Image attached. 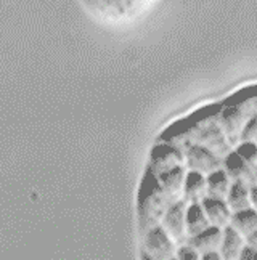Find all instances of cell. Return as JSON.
Returning <instances> with one entry per match:
<instances>
[{
	"mask_svg": "<svg viewBox=\"0 0 257 260\" xmlns=\"http://www.w3.org/2000/svg\"><path fill=\"white\" fill-rule=\"evenodd\" d=\"M159 0H79L97 24L108 29L132 26L145 18Z\"/></svg>",
	"mask_w": 257,
	"mask_h": 260,
	"instance_id": "6da1fadb",
	"label": "cell"
},
{
	"mask_svg": "<svg viewBox=\"0 0 257 260\" xmlns=\"http://www.w3.org/2000/svg\"><path fill=\"white\" fill-rule=\"evenodd\" d=\"M171 204V199L166 196L161 185L157 183L156 175L146 171L137 198V215L140 232L146 233L148 230L159 226Z\"/></svg>",
	"mask_w": 257,
	"mask_h": 260,
	"instance_id": "7a4b0ae2",
	"label": "cell"
},
{
	"mask_svg": "<svg viewBox=\"0 0 257 260\" xmlns=\"http://www.w3.org/2000/svg\"><path fill=\"white\" fill-rule=\"evenodd\" d=\"M177 246L169 238L164 230L159 226H154L143 233L142 243V255L150 260H172L177 257Z\"/></svg>",
	"mask_w": 257,
	"mask_h": 260,
	"instance_id": "3957f363",
	"label": "cell"
},
{
	"mask_svg": "<svg viewBox=\"0 0 257 260\" xmlns=\"http://www.w3.org/2000/svg\"><path fill=\"white\" fill-rule=\"evenodd\" d=\"M175 167H185V156L175 145L161 143L154 146L150 157V167L148 171L154 175L169 172Z\"/></svg>",
	"mask_w": 257,
	"mask_h": 260,
	"instance_id": "277c9868",
	"label": "cell"
},
{
	"mask_svg": "<svg viewBox=\"0 0 257 260\" xmlns=\"http://www.w3.org/2000/svg\"><path fill=\"white\" fill-rule=\"evenodd\" d=\"M185 211H186V203L177 201L167 209V212L161 222V228L169 235V238L179 247L188 243V235H186V225H185Z\"/></svg>",
	"mask_w": 257,
	"mask_h": 260,
	"instance_id": "5b68a950",
	"label": "cell"
},
{
	"mask_svg": "<svg viewBox=\"0 0 257 260\" xmlns=\"http://www.w3.org/2000/svg\"><path fill=\"white\" fill-rule=\"evenodd\" d=\"M185 167H188V171L198 172L203 175H209L214 171L222 169L220 157H217L209 149L200 145H191L185 151Z\"/></svg>",
	"mask_w": 257,
	"mask_h": 260,
	"instance_id": "8992f818",
	"label": "cell"
},
{
	"mask_svg": "<svg viewBox=\"0 0 257 260\" xmlns=\"http://www.w3.org/2000/svg\"><path fill=\"white\" fill-rule=\"evenodd\" d=\"M222 169L230 177L232 183H241L246 186L255 185V171H252L235 151L225 156L222 161Z\"/></svg>",
	"mask_w": 257,
	"mask_h": 260,
	"instance_id": "52a82bcc",
	"label": "cell"
},
{
	"mask_svg": "<svg viewBox=\"0 0 257 260\" xmlns=\"http://www.w3.org/2000/svg\"><path fill=\"white\" fill-rule=\"evenodd\" d=\"M186 169L185 167H175L169 172H164L156 175L157 183L161 185L166 196L171 199V203L183 201V183H185Z\"/></svg>",
	"mask_w": 257,
	"mask_h": 260,
	"instance_id": "ba28073f",
	"label": "cell"
},
{
	"mask_svg": "<svg viewBox=\"0 0 257 260\" xmlns=\"http://www.w3.org/2000/svg\"><path fill=\"white\" fill-rule=\"evenodd\" d=\"M201 207L207 217V222L211 226L217 228H227L230 225V218H232V211L230 207L227 206L225 201L222 199H212V198H204L201 201Z\"/></svg>",
	"mask_w": 257,
	"mask_h": 260,
	"instance_id": "9c48e42d",
	"label": "cell"
},
{
	"mask_svg": "<svg viewBox=\"0 0 257 260\" xmlns=\"http://www.w3.org/2000/svg\"><path fill=\"white\" fill-rule=\"evenodd\" d=\"M222 236H223V230L217 226H207L200 235L190 238L186 244L191 246L200 255L209 254V252H219Z\"/></svg>",
	"mask_w": 257,
	"mask_h": 260,
	"instance_id": "30bf717a",
	"label": "cell"
},
{
	"mask_svg": "<svg viewBox=\"0 0 257 260\" xmlns=\"http://www.w3.org/2000/svg\"><path fill=\"white\" fill-rule=\"evenodd\" d=\"M204 198H207L206 175L186 171L183 183V201L186 204H201Z\"/></svg>",
	"mask_w": 257,
	"mask_h": 260,
	"instance_id": "8fae6325",
	"label": "cell"
},
{
	"mask_svg": "<svg viewBox=\"0 0 257 260\" xmlns=\"http://www.w3.org/2000/svg\"><path fill=\"white\" fill-rule=\"evenodd\" d=\"M244 247L246 241L240 233H236L230 225L223 228V236L219 249L222 260H238Z\"/></svg>",
	"mask_w": 257,
	"mask_h": 260,
	"instance_id": "7c38bea8",
	"label": "cell"
},
{
	"mask_svg": "<svg viewBox=\"0 0 257 260\" xmlns=\"http://www.w3.org/2000/svg\"><path fill=\"white\" fill-rule=\"evenodd\" d=\"M206 186H207V198L225 201L227 194L230 191L232 180L223 169H219V171H214L209 175H206Z\"/></svg>",
	"mask_w": 257,
	"mask_h": 260,
	"instance_id": "4fadbf2b",
	"label": "cell"
},
{
	"mask_svg": "<svg viewBox=\"0 0 257 260\" xmlns=\"http://www.w3.org/2000/svg\"><path fill=\"white\" fill-rule=\"evenodd\" d=\"M185 225H186V235H188V239L204 232L207 226H211L209 222H207V217L203 211L201 204H186Z\"/></svg>",
	"mask_w": 257,
	"mask_h": 260,
	"instance_id": "5bb4252c",
	"label": "cell"
},
{
	"mask_svg": "<svg viewBox=\"0 0 257 260\" xmlns=\"http://www.w3.org/2000/svg\"><path fill=\"white\" fill-rule=\"evenodd\" d=\"M230 226L246 239L257 230V212L252 207L244 209V211L240 212H233L230 218Z\"/></svg>",
	"mask_w": 257,
	"mask_h": 260,
	"instance_id": "9a60e30c",
	"label": "cell"
},
{
	"mask_svg": "<svg viewBox=\"0 0 257 260\" xmlns=\"http://www.w3.org/2000/svg\"><path fill=\"white\" fill-rule=\"evenodd\" d=\"M225 203L230 207L232 212H240V211H244V209H249L251 207L249 186L241 185V183H232Z\"/></svg>",
	"mask_w": 257,
	"mask_h": 260,
	"instance_id": "2e32d148",
	"label": "cell"
},
{
	"mask_svg": "<svg viewBox=\"0 0 257 260\" xmlns=\"http://www.w3.org/2000/svg\"><path fill=\"white\" fill-rule=\"evenodd\" d=\"M235 153L238 154L243 161L252 169V171L257 172V145L255 143L243 142L238 148H236Z\"/></svg>",
	"mask_w": 257,
	"mask_h": 260,
	"instance_id": "e0dca14e",
	"label": "cell"
},
{
	"mask_svg": "<svg viewBox=\"0 0 257 260\" xmlns=\"http://www.w3.org/2000/svg\"><path fill=\"white\" fill-rule=\"evenodd\" d=\"M177 260H201V255L188 244H183L177 249Z\"/></svg>",
	"mask_w": 257,
	"mask_h": 260,
	"instance_id": "ac0fdd59",
	"label": "cell"
},
{
	"mask_svg": "<svg viewBox=\"0 0 257 260\" xmlns=\"http://www.w3.org/2000/svg\"><path fill=\"white\" fill-rule=\"evenodd\" d=\"M243 142H249L257 145V117H254L251 122H248L243 128Z\"/></svg>",
	"mask_w": 257,
	"mask_h": 260,
	"instance_id": "d6986e66",
	"label": "cell"
},
{
	"mask_svg": "<svg viewBox=\"0 0 257 260\" xmlns=\"http://www.w3.org/2000/svg\"><path fill=\"white\" fill-rule=\"evenodd\" d=\"M238 260H257V251H254V249L246 246L243 249V252H241V255H240Z\"/></svg>",
	"mask_w": 257,
	"mask_h": 260,
	"instance_id": "ffe728a7",
	"label": "cell"
},
{
	"mask_svg": "<svg viewBox=\"0 0 257 260\" xmlns=\"http://www.w3.org/2000/svg\"><path fill=\"white\" fill-rule=\"evenodd\" d=\"M249 199H251V207L257 212V185L249 186Z\"/></svg>",
	"mask_w": 257,
	"mask_h": 260,
	"instance_id": "44dd1931",
	"label": "cell"
},
{
	"mask_svg": "<svg viewBox=\"0 0 257 260\" xmlns=\"http://www.w3.org/2000/svg\"><path fill=\"white\" fill-rule=\"evenodd\" d=\"M244 241H246V246L254 249V251H257V230H255V232H252L248 238L244 239Z\"/></svg>",
	"mask_w": 257,
	"mask_h": 260,
	"instance_id": "7402d4cb",
	"label": "cell"
},
{
	"mask_svg": "<svg viewBox=\"0 0 257 260\" xmlns=\"http://www.w3.org/2000/svg\"><path fill=\"white\" fill-rule=\"evenodd\" d=\"M201 260H222V257L219 252H209V254L201 255Z\"/></svg>",
	"mask_w": 257,
	"mask_h": 260,
	"instance_id": "603a6c76",
	"label": "cell"
},
{
	"mask_svg": "<svg viewBox=\"0 0 257 260\" xmlns=\"http://www.w3.org/2000/svg\"><path fill=\"white\" fill-rule=\"evenodd\" d=\"M142 260H150V258H146V257H143V255H142Z\"/></svg>",
	"mask_w": 257,
	"mask_h": 260,
	"instance_id": "cb8c5ba5",
	"label": "cell"
},
{
	"mask_svg": "<svg viewBox=\"0 0 257 260\" xmlns=\"http://www.w3.org/2000/svg\"><path fill=\"white\" fill-rule=\"evenodd\" d=\"M255 185H257V172H255Z\"/></svg>",
	"mask_w": 257,
	"mask_h": 260,
	"instance_id": "d4e9b609",
	"label": "cell"
},
{
	"mask_svg": "<svg viewBox=\"0 0 257 260\" xmlns=\"http://www.w3.org/2000/svg\"><path fill=\"white\" fill-rule=\"evenodd\" d=\"M172 260H177V258H172Z\"/></svg>",
	"mask_w": 257,
	"mask_h": 260,
	"instance_id": "484cf974",
	"label": "cell"
}]
</instances>
